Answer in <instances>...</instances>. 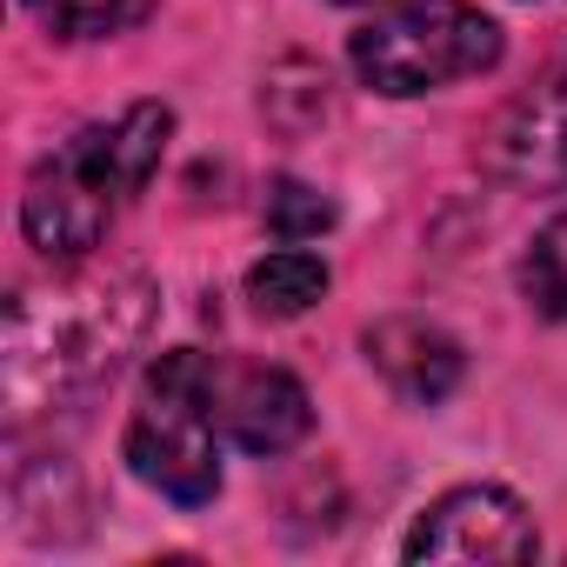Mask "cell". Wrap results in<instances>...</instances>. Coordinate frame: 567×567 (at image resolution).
Returning a JSON list of instances; mask_svg holds the SVG:
<instances>
[{"label": "cell", "mask_w": 567, "mask_h": 567, "mask_svg": "<svg viewBox=\"0 0 567 567\" xmlns=\"http://www.w3.org/2000/svg\"><path fill=\"white\" fill-rule=\"evenodd\" d=\"M28 14L61 41H114L154 14V0H28Z\"/></svg>", "instance_id": "30bf717a"}, {"label": "cell", "mask_w": 567, "mask_h": 567, "mask_svg": "<svg viewBox=\"0 0 567 567\" xmlns=\"http://www.w3.org/2000/svg\"><path fill=\"white\" fill-rule=\"evenodd\" d=\"M534 547L540 534L520 494L487 487V481L441 494L401 540L408 560H534Z\"/></svg>", "instance_id": "5b68a950"}, {"label": "cell", "mask_w": 567, "mask_h": 567, "mask_svg": "<svg viewBox=\"0 0 567 567\" xmlns=\"http://www.w3.org/2000/svg\"><path fill=\"white\" fill-rule=\"evenodd\" d=\"M267 227L280 240H321L334 227V200L308 181H274L267 187Z\"/></svg>", "instance_id": "7c38bea8"}, {"label": "cell", "mask_w": 567, "mask_h": 567, "mask_svg": "<svg viewBox=\"0 0 567 567\" xmlns=\"http://www.w3.org/2000/svg\"><path fill=\"white\" fill-rule=\"evenodd\" d=\"M348 61L361 87L388 101H414L487 74L501 61V28L467 0H388L368 28H354Z\"/></svg>", "instance_id": "277c9868"}, {"label": "cell", "mask_w": 567, "mask_h": 567, "mask_svg": "<svg viewBox=\"0 0 567 567\" xmlns=\"http://www.w3.org/2000/svg\"><path fill=\"white\" fill-rule=\"evenodd\" d=\"M127 467L174 507H207L220 494V361L174 348L147 368L127 414Z\"/></svg>", "instance_id": "3957f363"}, {"label": "cell", "mask_w": 567, "mask_h": 567, "mask_svg": "<svg viewBox=\"0 0 567 567\" xmlns=\"http://www.w3.org/2000/svg\"><path fill=\"white\" fill-rule=\"evenodd\" d=\"M487 167L514 187H534V194H554L567 187V54L501 107V121L487 127Z\"/></svg>", "instance_id": "8992f818"}, {"label": "cell", "mask_w": 567, "mask_h": 567, "mask_svg": "<svg viewBox=\"0 0 567 567\" xmlns=\"http://www.w3.org/2000/svg\"><path fill=\"white\" fill-rule=\"evenodd\" d=\"M368 368L401 394V401H414V408H434V401H447L454 388H461V341L447 334V328H434V321H421V315H388V321H374L368 328Z\"/></svg>", "instance_id": "ba28073f"}, {"label": "cell", "mask_w": 567, "mask_h": 567, "mask_svg": "<svg viewBox=\"0 0 567 567\" xmlns=\"http://www.w3.org/2000/svg\"><path fill=\"white\" fill-rule=\"evenodd\" d=\"M520 288H527V301H534L547 321H567V214H554V220L527 240Z\"/></svg>", "instance_id": "8fae6325"}, {"label": "cell", "mask_w": 567, "mask_h": 567, "mask_svg": "<svg viewBox=\"0 0 567 567\" xmlns=\"http://www.w3.org/2000/svg\"><path fill=\"white\" fill-rule=\"evenodd\" d=\"M348 8H361V0H348Z\"/></svg>", "instance_id": "4fadbf2b"}, {"label": "cell", "mask_w": 567, "mask_h": 567, "mask_svg": "<svg viewBox=\"0 0 567 567\" xmlns=\"http://www.w3.org/2000/svg\"><path fill=\"white\" fill-rule=\"evenodd\" d=\"M161 295L141 267H81L21 288L8 301V341H0V401L8 421L54 414L107 388L147 341Z\"/></svg>", "instance_id": "6da1fadb"}, {"label": "cell", "mask_w": 567, "mask_h": 567, "mask_svg": "<svg viewBox=\"0 0 567 567\" xmlns=\"http://www.w3.org/2000/svg\"><path fill=\"white\" fill-rule=\"evenodd\" d=\"M174 134V107L167 101H134L114 121L81 127L74 141H61L21 194V234L48 254V260H87L107 227L121 220V207L154 181L161 154Z\"/></svg>", "instance_id": "7a4b0ae2"}, {"label": "cell", "mask_w": 567, "mask_h": 567, "mask_svg": "<svg viewBox=\"0 0 567 567\" xmlns=\"http://www.w3.org/2000/svg\"><path fill=\"white\" fill-rule=\"evenodd\" d=\"M220 427L247 454H288L315 427V401L288 368H220Z\"/></svg>", "instance_id": "52a82bcc"}, {"label": "cell", "mask_w": 567, "mask_h": 567, "mask_svg": "<svg viewBox=\"0 0 567 567\" xmlns=\"http://www.w3.org/2000/svg\"><path fill=\"white\" fill-rule=\"evenodd\" d=\"M321 295H328V260L308 254V247H280V254H267V260L247 267V301L267 321H295Z\"/></svg>", "instance_id": "9c48e42d"}]
</instances>
